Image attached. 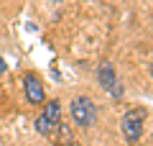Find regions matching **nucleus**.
<instances>
[{"label":"nucleus","mask_w":153,"mask_h":146,"mask_svg":"<svg viewBox=\"0 0 153 146\" xmlns=\"http://www.w3.org/2000/svg\"><path fill=\"white\" fill-rule=\"evenodd\" d=\"M61 126V103L59 100H46L41 115L36 118V131L41 136H51L56 128Z\"/></svg>","instance_id":"obj_1"},{"label":"nucleus","mask_w":153,"mask_h":146,"mask_svg":"<svg viewBox=\"0 0 153 146\" xmlns=\"http://www.w3.org/2000/svg\"><path fill=\"white\" fill-rule=\"evenodd\" d=\"M143 123H146V110L143 108H130L120 120V128H123V136L130 146H135L143 136Z\"/></svg>","instance_id":"obj_2"},{"label":"nucleus","mask_w":153,"mask_h":146,"mask_svg":"<svg viewBox=\"0 0 153 146\" xmlns=\"http://www.w3.org/2000/svg\"><path fill=\"white\" fill-rule=\"evenodd\" d=\"M69 110H71V120H74L79 128H89V126H94V120H97V110H94V103L89 97H74Z\"/></svg>","instance_id":"obj_3"},{"label":"nucleus","mask_w":153,"mask_h":146,"mask_svg":"<svg viewBox=\"0 0 153 146\" xmlns=\"http://www.w3.org/2000/svg\"><path fill=\"white\" fill-rule=\"evenodd\" d=\"M97 80H100V87H102L105 92H110V95L117 97V100L123 97V85L117 82L115 69H112V64H110V62H102V64H100V69H97Z\"/></svg>","instance_id":"obj_4"},{"label":"nucleus","mask_w":153,"mask_h":146,"mask_svg":"<svg viewBox=\"0 0 153 146\" xmlns=\"http://www.w3.org/2000/svg\"><path fill=\"white\" fill-rule=\"evenodd\" d=\"M23 87H26V100H28L31 105H44V103H46L44 85H41V80H38L36 75H26Z\"/></svg>","instance_id":"obj_5"},{"label":"nucleus","mask_w":153,"mask_h":146,"mask_svg":"<svg viewBox=\"0 0 153 146\" xmlns=\"http://www.w3.org/2000/svg\"><path fill=\"white\" fill-rule=\"evenodd\" d=\"M3 72H5V59L0 56V75H3Z\"/></svg>","instance_id":"obj_6"},{"label":"nucleus","mask_w":153,"mask_h":146,"mask_svg":"<svg viewBox=\"0 0 153 146\" xmlns=\"http://www.w3.org/2000/svg\"><path fill=\"white\" fill-rule=\"evenodd\" d=\"M51 3H61V0H51Z\"/></svg>","instance_id":"obj_7"},{"label":"nucleus","mask_w":153,"mask_h":146,"mask_svg":"<svg viewBox=\"0 0 153 146\" xmlns=\"http://www.w3.org/2000/svg\"><path fill=\"white\" fill-rule=\"evenodd\" d=\"M151 75H153V64H151Z\"/></svg>","instance_id":"obj_8"}]
</instances>
